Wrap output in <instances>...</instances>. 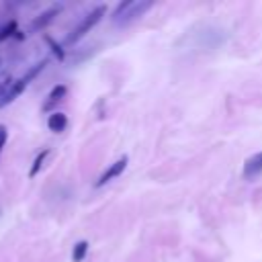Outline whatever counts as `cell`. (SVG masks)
<instances>
[{"mask_svg": "<svg viewBox=\"0 0 262 262\" xmlns=\"http://www.w3.org/2000/svg\"><path fill=\"white\" fill-rule=\"evenodd\" d=\"M151 6H154L151 0H125L113 10L111 20L119 27H127L131 23H135L137 18H141Z\"/></svg>", "mask_w": 262, "mask_h": 262, "instance_id": "1", "label": "cell"}, {"mask_svg": "<svg viewBox=\"0 0 262 262\" xmlns=\"http://www.w3.org/2000/svg\"><path fill=\"white\" fill-rule=\"evenodd\" d=\"M45 66H47V59H41V61H37L33 68H29L25 76H20L18 80H14V82L10 84V88L4 92V96L0 98V108H2V106H6V104H10V102H12V100H14V98H16V96H18V94L29 86V82H31V80H33V78H35V76H37Z\"/></svg>", "mask_w": 262, "mask_h": 262, "instance_id": "2", "label": "cell"}, {"mask_svg": "<svg viewBox=\"0 0 262 262\" xmlns=\"http://www.w3.org/2000/svg\"><path fill=\"white\" fill-rule=\"evenodd\" d=\"M104 14H106V8H104V6H96V8H94L90 14H86V16L80 20V25L66 37V45H74V43H78L86 33H90V31L100 23V18H102Z\"/></svg>", "mask_w": 262, "mask_h": 262, "instance_id": "3", "label": "cell"}, {"mask_svg": "<svg viewBox=\"0 0 262 262\" xmlns=\"http://www.w3.org/2000/svg\"><path fill=\"white\" fill-rule=\"evenodd\" d=\"M127 162H129V160H127V156H123V158H119L117 162H113V164H111V166H108V168L98 176V180L94 182V186H98V188H100V186H104L106 182H111L113 178L121 176V174H123V170L127 168Z\"/></svg>", "mask_w": 262, "mask_h": 262, "instance_id": "4", "label": "cell"}, {"mask_svg": "<svg viewBox=\"0 0 262 262\" xmlns=\"http://www.w3.org/2000/svg\"><path fill=\"white\" fill-rule=\"evenodd\" d=\"M260 174H262V151L250 156V158L244 162V172H242V176H244L246 180H254V178H258Z\"/></svg>", "mask_w": 262, "mask_h": 262, "instance_id": "5", "label": "cell"}, {"mask_svg": "<svg viewBox=\"0 0 262 262\" xmlns=\"http://www.w3.org/2000/svg\"><path fill=\"white\" fill-rule=\"evenodd\" d=\"M66 92H68V88H66L63 84H57V86H53V88H51V92L47 94V100L43 102V106H41V108H43L45 113H47V111H51V108H53V106H55L59 100H63Z\"/></svg>", "mask_w": 262, "mask_h": 262, "instance_id": "6", "label": "cell"}, {"mask_svg": "<svg viewBox=\"0 0 262 262\" xmlns=\"http://www.w3.org/2000/svg\"><path fill=\"white\" fill-rule=\"evenodd\" d=\"M66 127H68V117H66L63 113L55 111V113L49 115V119H47V129H49V131H53V133H61Z\"/></svg>", "mask_w": 262, "mask_h": 262, "instance_id": "7", "label": "cell"}, {"mask_svg": "<svg viewBox=\"0 0 262 262\" xmlns=\"http://www.w3.org/2000/svg\"><path fill=\"white\" fill-rule=\"evenodd\" d=\"M59 10H61V6H53V8H49L47 12H43L41 16H37V18L33 20V29L37 31V29H43L45 25H49V23L53 20V16H55Z\"/></svg>", "mask_w": 262, "mask_h": 262, "instance_id": "8", "label": "cell"}, {"mask_svg": "<svg viewBox=\"0 0 262 262\" xmlns=\"http://www.w3.org/2000/svg\"><path fill=\"white\" fill-rule=\"evenodd\" d=\"M88 242L86 239H80L76 246H74V250H72V260L74 262H82L84 258H86V254H88Z\"/></svg>", "mask_w": 262, "mask_h": 262, "instance_id": "9", "label": "cell"}, {"mask_svg": "<svg viewBox=\"0 0 262 262\" xmlns=\"http://www.w3.org/2000/svg\"><path fill=\"white\" fill-rule=\"evenodd\" d=\"M49 156V149H43L41 154H37V158H35V162H33V166H31V170H29V176L31 178H35L37 174H39V170H41V166L45 164V158Z\"/></svg>", "mask_w": 262, "mask_h": 262, "instance_id": "10", "label": "cell"}, {"mask_svg": "<svg viewBox=\"0 0 262 262\" xmlns=\"http://www.w3.org/2000/svg\"><path fill=\"white\" fill-rule=\"evenodd\" d=\"M14 31H16V23H14V20H10L8 25H4V27L0 29V43H2V41H6L8 37H12V33H14Z\"/></svg>", "mask_w": 262, "mask_h": 262, "instance_id": "11", "label": "cell"}, {"mask_svg": "<svg viewBox=\"0 0 262 262\" xmlns=\"http://www.w3.org/2000/svg\"><path fill=\"white\" fill-rule=\"evenodd\" d=\"M10 84H12V82H10V76H8V74H2V76H0V98H2L4 92L10 88Z\"/></svg>", "mask_w": 262, "mask_h": 262, "instance_id": "12", "label": "cell"}, {"mask_svg": "<svg viewBox=\"0 0 262 262\" xmlns=\"http://www.w3.org/2000/svg\"><path fill=\"white\" fill-rule=\"evenodd\" d=\"M47 43L51 45V51H53V53L57 55V59L61 61V59H63V51H61V47H59V45H57V43H55V41H53L51 37H47Z\"/></svg>", "mask_w": 262, "mask_h": 262, "instance_id": "13", "label": "cell"}, {"mask_svg": "<svg viewBox=\"0 0 262 262\" xmlns=\"http://www.w3.org/2000/svg\"><path fill=\"white\" fill-rule=\"evenodd\" d=\"M6 137H8V131H6V127L2 125V129H0V154H2V147H4V143H6Z\"/></svg>", "mask_w": 262, "mask_h": 262, "instance_id": "14", "label": "cell"}, {"mask_svg": "<svg viewBox=\"0 0 262 262\" xmlns=\"http://www.w3.org/2000/svg\"><path fill=\"white\" fill-rule=\"evenodd\" d=\"M0 129H2V125H0Z\"/></svg>", "mask_w": 262, "mask_h": 262, "instance_id": "15", "label": "cell"}]
</instances>
